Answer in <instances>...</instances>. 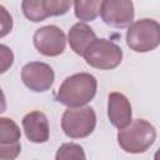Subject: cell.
Segmentation results:
<instances>
[{"label":"cell","mask_w":160,"mask_h":160,"mask_svg":"<svg viewBox=\"0 0 160 160\" xmlns=\"http://www.w3.org/2000/svg\"><path fill=\"white\" fill-rule=\"evenodd\" d=\"M21 138V131L18 124L10 118H0V142L12 144Z\"/></svg>","instance_id":"obj_13"},{"label":"cell","mask_w":160,"mask_h":160,"mask_svg":"<svg viewBox=\"0 0 160 160\" xmlns=\"http://www.w3.org/2000/svg\"><path fill=\"white\" fill-rule=\"evenodd\" d=\"M126 44L135 52H149L160 44V25L154 19L131 22L126 31Z\"/></svg>","instance_id":"obj_3"},{"label":"cell","mask_w":160,"mask_h":160,"mask_svg":"<svg viewBox=\"0 0 160 160\" xmlns=\"http://www.w3.org/2000/svg\"><path fill=\"white\" fill-rule=\"evenodd\" d=\"M102 0H74L75 16L82 22L95 20L100 14Z\"/></svg>","instance_id":"obj_12"},{"label":"cell","mask_w":160,"mask_h":160,"mask_svg":"<svg viewBox=\"0 0 160 160\" xmlns=\"http://www.w3.org/2000/svg\"><path fill=\"white\" fill-rule=\"evenodd\" d=\"M118 144L130 154H141L150 149L156 140L155 128L144 119L131 120L125 128L119 129Z\"/></svg>","instance_id":"obj_2"},{"label":"cell","mask_w":160,"mask_h":160,"mask_svg":"<svg viewBox=\"0 0 160 160\" xmlns=\"http://www.w3.org/2000/svg\"><path fill=\"white\" fill-rule=\"evenodd\" d=\"M21 80L31 91L44 92L52 86L55 72L52 68L45 62L31 61L24 65L21 70Z\"/></svg>","instance_id":"obj_8"},{"label":"cell","mask_w":160,"mask_h":160,"mask_svg":"<svg viewBox=\"0 0 160 160\" xmlns=\"http://www.w3.org/2000/svg\"><path fill=\"white\" fill-rule=\"evenodd\" d=\"M5 110H6V98H5L2 89L0 88V114L4 112Z\"/></svg>","instance_id":"obj_20"},{"label":"cell","mask_w":160,"mask_h":160,"mask_svg":"<svg viewBox=\"0 0 160 160\" xmlns=\"http://www.w3.org/2000/svg\"><path fill=\"white\" fill-rule=\"evenodd\" d=\"M12 16L8 11V9L2 5H0V38H4L9 35L12 30Z\"/></svg>","instance_id":"obj_18"},{"label":"cell","mask_w":160,"mask_h":160,"mask_svg":"<svg viewBox=\"0 0 160 160\" xmlns=\"http://www.w3.org/2000/svg\"><path fill=\"white\" fill-rule=\"evenodd\" d=\"M96 78L89 72L68 76L58 89L56 100L66 106H84L96 95Z\"/></svg>","instance_id":"obj_1"},{"label":"cell","mask_w":160,"mask_h":160,"mask_svg":"<svg viewBox=\"0 0 160 160\" xmlns=\"http://www.w3.org/2000/svg\"><path fill=\"white\" fill-rule=\"evenodd\" d=\"M95 39H96L95 31L85 22H76L75 25H72L68 35V41L71 50L80 56H82L84 50Z\"/></svg>","instance_id":"obj_11"},{"label":"cell","mask_w":160,"mask_h":160,"mask_svg":"<svg viewBox=\"0 0 160 160\" xmlns=\"http://www.w3.org/2000/svg\"><path fill=\"white\" fill-rule=\"evenodd\" d=\"M88 65L99 70H112L122 61V49L108 39H95L84 50Z\"/></svg>","instance_id":"obj_4"},{"label":"cell","mask_w":160,"mask_h":160,"mask_svg":"<svg viewBox=\"0 0 160 160\" xmlns=\"http://www.w3.org/2000/svg\"><path fill=\"white\" fill-rule=\"evenodd\" d=\"M22 129L29 141L42 144L49 140L50 129L46 115L42 111L34 110L22 118Z\"/></svg>","instance_id":"obj_9"},{"label":"cell","mask_w":160,"mask_h":160,"mask_svg":"<svg viewBox=\"0 0 160 160\" xmlns=\"http://www.w3.org/2000/svg\"><path fill=\"white\" fill-rule=\"evenodd\" d=\"M21 9L25 18L32 22H40L49 18L46 11L44 10L41 0H22Z\"/></svg>","instance_id":"obj_14"},{"label":"cell","mask_w":160,"mask_h":160,"mask_svg":"<svg viewBox=\"0 0 160 160\" xmlns=\"http://www.w3.org/2000/svg\"><path fill=\"white\" fill-rule=\"evenodd\" d=\"M102 21L112 28H128L135 16L134 4L131 0H102L100 8Z\"/></svg>","instance_id":"obj_7"},{"label":"cell","mask_w":160,"mask_h":160,"mask_svg":"<svg viewBox=\"0 0 160 160\" xmlns=\"http://www.w3.org/2000/svg\"><path fill=\"white\" fill-rule=\"evenodd\" d=\"M44 10L49 16H60L66 14L72 4V0H41Z\"/></svg>","instance_id":"obj_16"},{"label":"cell","mask_w":160,"mask_h":160,"mask_svg":"<svg viewBox=\"0 0 160 160\" xmlns=\"http://www.w3.org/2000/svg\"><path fill=\"white\" fill-rule=\"evenodd\" d=\"M132 111L128 98L118 91H112L108 96V118L116 129L125 128L131 121Z\"/></svg>","instance_id":"obj_10"},{"label":"cell","mask_w":160,"mask_h":160,"mask_svg":"<svg viewBox=\"0 0 160 160\" xmlns=\"http://www.w3.org/2000/svg\"><path fill=\"white\" fill-rule=\"evenodd\" d=\"M56 160H69V159H75V160H85L86 155L84 152L82 146H80L79 144H74V142H66L62 144L55 155Z\"/></svg>","instance_id":"obj_15"},{"label":"cell","mask_w":160,"mask_h":160,"mask_svg":"<svg viewBox=\"0 0 160 160\" xmlns=\"http://www.w3.org/2000/svg\"><path fill=\"white\" fill-rule=\"evenodd\" d=\"M96 126V114L90 106H68L61 118V129L70 139L89 136Z\"/></svg>","instance_id":"obj_5"},{"label":"cell","mask_w":160,"mask_h":160,"mask_svg":"<svg viewBox=\"0 0 160 160\" xmlns=\"http://www.w3.org/2000/svg\"><path fill=\"white\" fill-rule=\"evenodd\" d=\"M34 46L44 56H59L66 46L65 32L56 25H46L34 34Z\"/></svg>","instance_id":"obj_6"},{"label":"cell","mask_w":160,"mask_h":160,"mask_svg":"<svg viewBox=\"0 0 160 160\" xmlns=\"http://www.w3.org/2000/svg\"><path fill=\"white\" fill-rule=\"evenodd\" d=\"M14 64L12 50L4 44H0V75L6 72Z\"/></svg>","instance_id":"obj_17"},{"label":"cell","mask_w":160,"mask_h":160,"mask_svg":"<svg viewBox=\"0 0 160 160\" xmlns=\"http://www.w3.org/2000/svg\"><path fill=\"white\" fill-rule=\"evenodd\" d=\"M21 151L20 142H12V144H4L0 142V159L4 160H12L19 156Z\"/></svg>","instance_id":"obj_19"}]
</instances>
